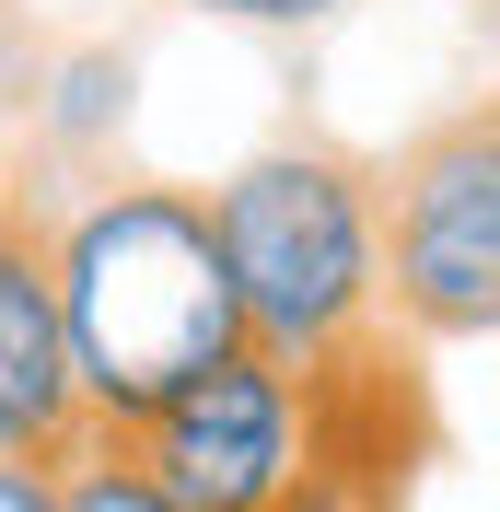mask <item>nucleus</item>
I'll return each instance as SVG.
<instances>
[{
  "label": "nucleus",
  "mask_w": 500,
  "mask_h": 512,
  "mask_svg": "<svg viewBox=\"0 0 500 512\" xmlns=\"http://www.w3.org/2000/svg\"><path fill=\"white\" fill-rule=\"evenodd\" d=\"M117 105H128V59H105V47H94V59L59 70V128H105Z\"/></svg>",
  "instance_id": "0eeeda50"
},
{
  "label": "nucleus",
  "mask_w": 500,
  "mask_h": 512,
  "mask_svg": "<svg viewBox=\"0 0 500 512\" xmlns=\"http://www.w3.org/2000/svg\"><path fill=\"white\" fill-rule=\"evenodd\" d=\"M47 268H59V326H70V373H82V419L117 431V443L163 396H187L210 361L256 350L198 187H163V175L94 187L82 210L47 222Z\"/></svg>",
  "instance_id": "f257e3e1"
},
{
  "label": "nucleus",
  "mask_w": 500,
  "mask_h": 512,
  "mask_svg": "<svg viewBox=\"0 0 500 512\" xmlns=\"http://www.w3.org/2000/svg\"><path fill=\"white\" fill-rule=\"evenodd\" d=\"M82 443H94V419H82V373H70L47 233H35V222H0V454L70 466Z\"/></svg>",
  "instance_id": "39448f33"
},
{
  "label": "nucleus",
  "mask_w": 500,
  "mask_h": 512,
  "mask_svg": "<svg viewBox=\"0 0 500 512\" xmlns=\"http://www.w3.org/2000/svg\"><path fill=\"white\" fill-rule=\"evenodd\" d=\"M198 12H233V24H314V12H338V0H198Z\"/></svg>",
  "instance_id": "1a4fd4ad"
},
{
  "label": "nucleus",
  "mask_w": 500,
  "mask_h": 512,
  "mask_svg": "<svg viewBox=\"0 0 500 512\" xmlns=\"http://www.w3.org/2000/svg\"><path fill=\"white\" fill-rule=\"evenodd\" d=\"M128 443H140V466L187 512H291L303 501V466H314V408H303L291 361L233 350L187 396H163Z\"/></svg>",
  "instance_id": "20e7f679"
},
{
  "label": "nucleus",
  "mask_w": 500,
  "mask_h": 512,
  "mask_svg": "<svg viewBox=\"0 0 500 512\" xmlns=\"http://www.w3.org/2000/svg\"><path fill=\"white\" fill-rule=\"evenodd\" d=\"M210 233L245 303V338L291 373L396 338L384 315V187L338 152H256L210 187Z\"/></svg>",
  "instance_id": "f03ea898"
},
{
  "label": "nucleus",
  "mask_w": 500,
  "mask_h": 512,
  "mask_svg": "<svg viewBox=\"0 0 500 512\" xmlns=\"http://www.w3.org/2000/svg\"><path fill=\"white\" fill-rule=\"evenodd\" d=\"M384 315L407 338H500V94L419 128L384 175Z\"/></svg>",
  "instance_id": "7ed1b4c3"
},
{
  "label": "nucleus",
  "mask_w": 500,
  "mask_h": 512,
  "mask_svg": "<svg viewBox=\"0 0 500 512\" xmlns=\"http://www.w3.org/2000/svg\"><path fill=\"white\" fill-rule=\"evenodd\" d=\"M59 512H187L175 489L140 466V443H117V431H94V443L59 466Z\"/></svg>",
  "instance_id": "423d86ee"
},
{
  "label": "nucleus",
  "mask_w": 500,
  "mask_h": 512,
  "mask_svg": "<svg viewBox=\"0 0 500 512\" xmlns=\"http://www.w3.org/2000/svg\"><path fill=\"white\" fill-rule=\"evenodd\" d=\"M0 512H59V466H24V454H0Z\"/></svg>",
  "instance_id": "6e6552de"
}]
</instances>
